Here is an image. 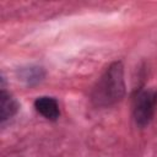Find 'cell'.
I'll return each mask as SVG.
<instances>
[{
    "instance_id": "7a4b0ae2",
    "label": "cell",
    "mask_w": 157,
    "mask_h": 157,
    "mask_svg": "<svg viewBox=\"0 0 157 157\" xmlns=\"http://www.w3.org/2000/svg\"><path fill=\"white\" fill-rule=\"evenodd\" d=\"M157 91L153 88L140 91L134 99V118L137 125H147L156 110Z\"/></svg>"
},
{
    "instance_id": "3957f363",
    "label": "cell",
    "mask_w": 157,
    "mask_h": 157,
    "mask_svg": "<svg viewBox=\"0 0 157 157\" xmlns=\"http://www.w3.org/2000/svg\"><path fill=\"white\" fill-rule=\"evenodd\" d=\"M34 108L36 110L42 114L45 119L49 120H56L59 118V104L56 99L52 97H39L34 101Z\"/></svg>"
},
{
    "instance_id": "5b68a950",
    "label": "cell",
    "mask_w": 157,
    "mask_h": 157,
    "mask_svg": "<svg viewBox=\"0 0 157 157\" xmlns=\"http://www.w3.org/2000/svg\"><path fill=\"white\" fill-rule=\"evenodd\" d=\"M22 80L27 81L28 83L38 82L43 77V70L42 67H27L22 71Z\"/></svg>"
},
{
    "instance_id": "277c9868",
    "label": "cell",
    "mask_w": 157,
    "mask_h": 157,
    "mask_svg": "<svg viewBox=\"0 0 157 157\" xmlns=\"http://www.w3.org/2000/svg\"><path fill=\"white\" fill-rule=\"evenodd\" d=\"M17 109H18V104L16 99L11 94L6 93L5 91H1L0 93V119L1 121L15 115Z\"/></svg>"
},
{
    "instance_id": "6da1fadb",
    "label": "cell",
    "mask_w": 157,
    "mask_h": 157,
    "mask_svg": "<svg viewBox=\"0 0 157 157\" xmlns=\"http://www.w3.org/2000/svg\"><path fill=\"white\" fill-rule=\"evenodd\" d=\"M124 91L123 65L121 63H114L98 78L92 91V101L99 107L112 105L124 96Z\"/></svg>"
}]
</instances>
